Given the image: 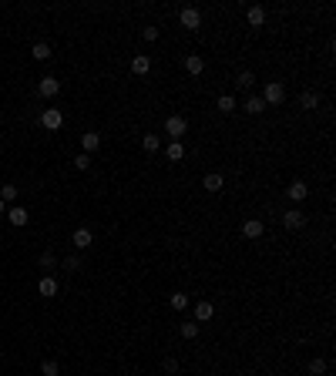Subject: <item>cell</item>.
I'll return each instance as SVG.
<instances>
[{"mask_svg": "<svg viewBox=\"0 0 336 376\" xmlns=\"http://www.w3.org/2000/svg\"><path fill=\"white\" fill-rule=\"evenodd\" d=\"M185 131H188V121H185L182 114H168L165 118V135L172 138V141H182Z\"/></svg>", "mask_w": 336, "mask_h": 376, "instance_id": "cell-1", "label": "cell"}, {"mask_svg": "<svg viewBox=\"0 0 336 376\" xmlns=\"http://www.w3.org/2000/svg\"><path fill=\"white\" fill-rule=\"evenodd\" d=\"M262 101H266V108H269V104H282V101H286V88H282V81H266Z\"/></svg>", "mask_w": 336, "mask_h": 376, "instance_id": "cell-2", "label": "cell"}, {"mask_svg": "<svg viewBox=\"0 0 336 376\" xmlns=\"http://www.w3.org/2000/svg\"><path fill=\"white\" fill-rule=\"evenodd\" d=\"M178 24H182L185 31H199L202 27V10L199 7H182L178 10Z\"/></svg>", "mask_w": 336, "mask_h": 376, "instance_id": "cell-3", "label": "cell"}, {"mask_svg": "<svg viewBox=\"0 0 336 376\" xmlns=\"http://www.w3.org/2000/svg\"><path fill=\"white\" fill-rule=\"evenodd\" d=\"M40 124H44V128H47V131H57V128H61V124H64V114L57 111V108H47V111L40 114Z\"/></svg>", "mask_w": 336, "mask_h": 376, "instance_id": "cell-4", "label": "cell"}, {"mask_svg": "<svg viewBox=\"0 0 336 376\" xmlns=\"http://www.w3.org/2000/svg\"><path fill=\"white\" fill-rule=\"evenodd\" d=\"M57 91H61V81L57 78H40V84H37L40 97H57Z\"/></svg>", "mask_w": 336, "mask_h": 376, "instance_id": "cell-5", "label": "cell"}, {"mask_svg": "<svg viewBox=\"0 0 336 376\" xmlns=\"http://www.w3.org/2000/svg\"><path fill=\"white\" fill-rule=\"evenodd\" d=\"M282 225L296 232V229H303V225H306V215H303V212H299V208H289L286 215H282Z\"/></svg>", "mask_w": 336, "mask_h": 376, "instance_id": "cell-6", "label": "cell"}, {"mask_svg": "<svg viewBox=\"0 0 336 376\" xmlns=\"http://www.w3.org/2000/svg\"><path fill=\"white\" fill-rule=\"evenodd\" d=\"M7 222L20 229V225L31 222V215H27V208H24V205H14V208H7Z\"/></svg>", "mask_w": 336, "mask_h": 376, "instance_id": "cell-7", "label": "cell"}, {"mask_svg": "<svg viewBox=\"0 0 336 376\" xmlns=\"http://www.w3.org/2000/svg\"><path fill=\"white\" fill-rule=\"evenodd\" d=\"M215 316V306L208 303V299H202V303H195V322H208Z\"/></svg>", "mask_w": 336, "mask_h": 376, "instance_id": "cell-8", "label": "cell"}, {"mask_svg": "<svg viewBox=\"0 0 336 376\" xmlns=\"http://www.w3.org/2000/svg\"><path fill=\"white\" fill-rule=\"evenodd\" d=\"M262 232H266V225L259 222V218H249V222L242 225V235H246V239H262Z\"/></svg>", "mask_w": 336, "mask_h": 376, "instance_id": "cell-9", "label": "cell"}, {"mask_svg": "<svg viewBox=\"0 0 336 376\" xmlns=\"http://www.w3.org/2000/svg\"><path fill=\"white\" fill-rule=\"evenodd\" d=\"M81 144H84V155L98 152V148H101V135H98V131H84V135H81Z\"/></svg>", "mask_w": 336, "mask_h": 376, "instance_id": "cell-10", "label": "cell"}, {"mask_svg": "<svg viewBox=\"0 0 336 376\" xmlns=\"http://www.w3.org/2000/svg\"><path fill=\"white\" fill-rule=\"evenodd\" d=\"M148 71H152V61H148L145 54H135V57H131V74H138V78H141V74H148Z\"/></svg>", "mask_w": 336, "mask_h": 376, "instance_id": "cell-11", "label": "cell"}, {"mask_svg": "<svg viewBox=\"0 0 336 376\" xmlns=\"http://www.w3.org/2000/svg\"><path fill=\"white\" fill-rule=\"evenodd\" d=\"M37 292H40V296H57V279H54V275H44V279H40L37 282Z\"/></svg>", "mask_w": 336, "mask_h": 376, "instance_id": "cell-12", "label": "cell"}, {"mask_svg": "<svg viewBox=\"0 0 336 376\" xmlns=\"http://www.w3.org/2000/svg\"><path fill=\"white\" fill-rule=\"evenodd\" d=\"M91 229H74V235H71V242H74V248H88L91 245Z\"/></svg>", "mask_w": 336, "mask_h": 376, "instance_id": "cell-13", "label": "cell"}, {"mask_svg": "<svg viewBox=\"0 0 336 376\" xmlns=\"http://www.w3.org/2000/svg\"><path fill=\"white\" fill-rule=\"evenodd\" d=\"M202 185H205L208 192H222V185H225V178L219 175V171H208L205 178H202Z\"/></svg>", "mask_w": 336, "mask_h": 376, "instance_id": "cell-14", "label": "cell"}, {"mask_svg": "<svg viewBox=\"0 0 336 376\" xmlns=\"http://www.w3.org/2000/svg\"><path fill=\"white\" fill-rule=\"evenodd\" d=\"M185 71H188V74L195 78V74H202V71H205V61H202L199 54H188V57H185Z\"/></svg>", "mask_w": 336, "mask_h": 376, "instance_id": "cell-15", "label": "cell"}, {"mask_svg": "<svg viewBox=\"0 0 336 376\" xmlns=\"http://www.w3.org/2000/svg\"><path fill=\"white\" fill-rule=\"evenodd\" d=\"M246 20H249V27H262V24H266V10L259 7V4H256V7H249Z\"/></svg>", "mask_w": 336, "mask_h": 376, "instance_id": "cell-16", "label": "cell"}, {"mask_svg": "<svg viewBox=\"0 0 336 376\" xmlns=\"http://www.w3.org/2000/svg\"><path fill=\"white\" fill-rule=\"evenodd\" d=\"M286 192H289V198H293V202H303L306 195H309V188H306V182H293Z\"/></svg>", "mask_w": 336, "mask_h": 376, "instance_id": "cell-17", "label": "cell"}, {"mask_svg": "<svg viewBox=\"0 0 336 376\" xmlns=\"http://www.w3.org/2000/svg\"><path fill=\"white\" fill-rule=\"evenodd\" d=\"M299 104H303L306 111H316V108H320V94H313V91H303V94H299Z\"/></svg>", "mask_w": 336, "mask_h": 376, "instance_id": "cell-18", "label": "cell"}, {"mask_svg": "<svg viewBox=\"0 0 336 376\" xmlns=\"http://www.w3.org/2000/svg\"><path fill=\"white\" fill-rule=\"evenodd\" d=\"M246 111H249V114H262V111H266V101H262L259 94H252V97L246 101Z\"/></svg>", "mask_w": 336, "mask_h": 376, "instance_id": "cell-19", "label": "cell"}, {"mask_svg": "<svg viewBox=\"0 0 336 376\" xmlns=\"http://www.w3.org/2000/svg\"><path fill=\"white\" fill-rule=\"evenodd\" d=\"M141 148H145L148 155H155V152L161 148V138H158V135H145V138H141Z\"/></svg>", "mask_w": 336, "mask_h": 376, "instance_id": "cell-20", "label": "cell"}, {"mask_svg": "<svg viewBox=\"0 0 336 376\" xmlns=\"http://www.w3.org/2000/svg\"><path fill=\"white\" fill-rule=\"evenodd\" d=\"M165 155H168V161H182V158H185V144H182V141H172Z\"/></svg>", "mask_w": 336, "mask_h": 376, "instance_id": "cell-21", "label": "cell"}, {"mask_svg": "<svg viewBox=\"0 0 336 376\" xmlns=\"http://www.w3.org/2000/svg\"><path fill=\"white\" fill-rule=\"evenodd\" d=\"M219 111H222V114H232L235 111V97L232 94H222V97H219Z\"/></svg>", "mask_w": 336, "mask_h": 376, "instance_id": "cell-22", "label": "cell"}, {"mask_svg": "<svg viewBox=\"0 0 336 376\" xmlns=\"http://www.w3.org/2000/svg\"><path fill=\"white\" fill-rule=\"evenodd\" d=\"M235 84H239L242 91H249V88H252V84H256V78H252V71H242L239 78H235Z\"/></svg>", "mask_w": 336, "mask_h": 376, "instance_id": "cell-23", "label": "cell"}, {"mask_svg": "<svg viewBox=\"0 0 336 376\" xmlns=\"http://www.w3.org/2000/svg\"><path fill=\"white\" fill-rule=\"evenodd\" d=\"M40 373H44V376H57L61 366H57V360H44V363H40Z\"/></svg>", "mask_w": 336, "mask_h": 376, "instance_id": "cell-24", "label": "cell"}, {"mask_svg": "<svg viewBox=\"0 0 336 376\" xmlns=\"http://www.w3.org/2000/svg\"><path fill=\"white\" fill-rule=\"evenodd\" d=\"M0 198H4V205L14 202L17 198V185H0Z\"/></svg>", "mask_w": 336, "mask_h": 376, "instance_id": "cell-25", "label": "cell"}, {"mask_svg": "<svg viewBox=\"0 0 336 376\" xmlns=\"http://www.w3.org/2000/svg\"><path fill=\"white\" fill-rule=\"evenodd\" d=\"M31 54H34V61H47V57H51V47H47V44H34Z\"/></svg>", "mask_w": 336, "mask_h": 376, "instance_id": "cell-26", "label": "cell"}, {"mask_svg": "<svg viewBox=\"0 0 336 376\" xmlns=\"http://www.w3.org/2000/svg\"><path fill=\"white\" fill-rule=\"evenodd\" d=\"M199 336V322H182V339H195Z\"/></svg>", "mask_w": 336, "mask_h": 376, "instance_id": "cell-27", "label": "cell"}, {"mask_svg": "<svg viewBox=\"0 0 336 376\" xmlns=\"http://www.w3.org/2000/svg\"><path fill=\"white\" fill-rule=\"evenodd\" d=\"M172 309H188V296H185V292H175V296H172Z\"/></svg>", "mask_w": 336, "mask_h": 376, "instance_id": "cell-28", "label": "cell"}, {"mask_svg": "<svg viewBox=\"0 0 336 376\" xmlns=\"http://www.w3.org/2000/svg\"><path fill=\"white\" fill-rule=\"evenodd\" d=\"M309 373L313 376H323V373H326V360H313L309 363Z\"/></svg>", "mask_w": 336, "mask_h": 376, "instance_id": "cell-29", "label": "cell"}, {"mask_svg": "<svg viewBox=\"0 0 336 376\" xmlns=\"http://www.w3.org/2000/svg\"><path fill=\"white\" fill-rule=\"evenodd\" d=\"M88 165H91V155H84V152H81L78 158H74V168H78V171H84Z\"/></svg>", "mask_w": 336, "mask_h": 376, "instance_id": "cell-30", "label": "cell"}, {"mask_svg": "<svg viewBox=\"0 0 336 376\" xmlns=\"http://www.w3.org/2000/svg\"><path fill=\"white\" fill-rule=\"evenodd\" d=\"M40 265H44V269H54V265H57L54 252H44V256H40Z\"/></svg>", "mask_w": 336, "mask_h": 376, "instance_id": "cell-31", "label": "cell"}, {"mask_svg": "<svg viewBox=\"0 0 336 376\" xmlns=\"http://www.w3.org/2000/svg\"><path fill=\"white\" fill-rule=\"evenodd\" d=\"M141 37H145V40H158V27H145Z\"/></svg>", "mask_w": 336, "mask_h": 376, "instance_id": "cell-32", "label": "cell"}, {"mask_svg": "<svg viewBox=\"0 0 336 376\" xmlns=\"http://www.w3.org/2000/svg\"><path fill=\"white\" fill-rule=\"evenodd\" d=\"M64 269H71V272H74V269H81V259H78V256L64 259Z\"/></svg>", "mask_w": 336, "mask_h": 376, "instance_id": "cell-33", "label": "cell"}, {"mask_svg": "<svg viewBox=\"0 0 336 376\" xmlns=\"http://www.w3.org/2000/svg\"><path fill=\"white\" fill-rule=\"evenodd\" d=\"M165 373H178V360H172V356H168V360H165Z\"/></svg>", "mask_w": 336, "mask_h": 376, "instance_id": "cell-34", "label": "cell"}, {"mask_svg": "<svg viewBox=\"0 0 336 376\" xmlns=\"http://www.w3.org/2000/svg\"><path fill=\"white\" fill-rule=\"evenodd\" d=\"M0 215H7V205H4V198H0Z\"/></svg>", "mask_w": 336, "mask_h": 376, "instance_id": "cell-35", "label": "cell"}]
</instances>
